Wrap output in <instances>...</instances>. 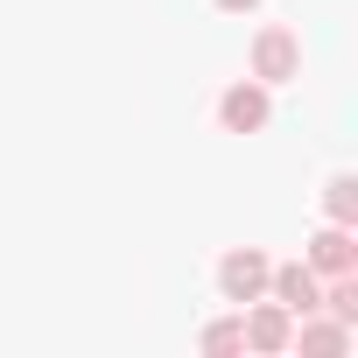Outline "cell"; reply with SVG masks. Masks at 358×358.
Masks as SVG:
<instances>
[{
	"mask_svg": "<svg viewBox=\"0 0 358 358\" xmlns=\"http://www.w3.org/2000/svg\"><path fill=\"white\" fill-rule=\"evenodd\" d=\"M295 71H302V43L288 29H260L253 36V78L260 85H288Z\"/></svg>",
	"mask_w": 358,
	"mask_h": 358,
	"instance_id": "cell-1",
	"label": "cell"
},
{
	"mask_svg": "<svg viewBox=\"0 0 358 358\" xmlns=\"http://www.w3.org/2000/svg\"><path fill=\"white\" fill-rule=\"evenodd\" d=\"M267 274H274V267H267V253H253V246L218 260V288H225V302H260V295H267Z\"/></svg>",
	"mask_w": 358,
	"mask_h": 358,
	"instance_id": "cell-2",
	"label": "cell"
},
{
	"mask_svg": "<svg viewBox=\"0 0 358 358\" xmlns=\"http://www.w3.org/2000/svg\"><path fill=\"white\" fill-rule=\"evenodd\" d=\"M267 288H274V302H281L288 316H316V309H323V281H316V267H302V260L274 267Z\"/></svg>",
	"mask_w": 358,
	"mask_h": 358,
	"instance_id": "cell-3",
	"label": "cell"
},
{
	"mask_svg": "<svg viewBox=\"0 0 358 358\" xmlns=\"http://www.w3.org/2000/svg\"><path fill=\"white\" fill-rule=\"evenodd\" d=\"M218 120H225L232 134H260V127H267V92H260V85H232V92L218 99Z\"/></svg>",
	"mask_w": 358,
	"mask_h": 358,
	"instance_id": "cell-4",
	"label": "cell"
},
{
	"mask_svg": "<svg viewBox=\"0 0 358 358\" xmlns=\"http://www.w3.org/2000/svg\"><path fill=\"white\" fill-rule=\"evenodd\" d=\"M309 267H316V274H351V267H358L351 225H330V232H316V239H309Z\"/></svg>",
	"mask_w": 358,
	"mask_h": 358,
	"instance_id": "cell-5",
	"label": "cell"
},
{
	"mask_svg": "<svg viewBox=\"0 0 358 358\" xmlns=\"http://www.w3.org/2000/svg\"><path fill=\"white\" fill-rule=\"evenodd\" d=\"M239 323H246V344H253V351H288V337H295V323H288L281 302H260V309L239 316Z\"/></svg>",
	"mask_w": 358,
	"mask_h": 358,
	"instance_id": "cell-6",
	"label": "cell"
},
{
	"mask_svg": "<svg viewBox=\"0 0 358 358\" xmlns=\"http://www.w3.org/2000/svg\"><path fill=\"white\" fill-rule=\"evenodd\" d=\"M323 309H330L337 323H351V330H358V274H330V288H323Z\"/></svg>",
	"mask_w": 358,
	"mask_h": 358,
	"instance_id": "cell-7",
	"label": "cell"
},
{
	"mask_svg": "<svg viewBox=\"0 0 358 358\" xmlns=\"http://www.w3.org/2000/svg\"><path fill=\"white\" fill-rule=\"evenodd\" d=\"M351 344V323H309L302 316V351H316V358H337Z\"/></svg>",
	"mask_w": 358,
	"mask_h": 358,
	"instance_id": "cell-8",
	"label": "cell"
},
{
	"mask_svg": "<svg viewBox=\"0 0 358 358\" xmlns=\"http://www.w3.org/2000/svg\"><path fill=\"white\" fill-rule=\"evenodd\" d=\"M323 204H330V225H351L358 218V176H330Z\"/></svg>",
	"mask_w": 358,
	"mask_h": 358,
	"instance_id": "cell-9",
	"label": "cell"
},
{
	"mask_svg": "<svg viewBox=\"0 0 358 358\" xmlns=\"http://www.w3.org/2000/svg\"><path fill=\"white\" fill-rule=\"evenodd\" d=\"M204 351H218V358H225V351H246V323H239V316L211 323V330H204Z\"/></svg>",
	"mask_w": 358,
	"mask_h": 358,
	"instance_id": "cell-10",
	"label": "cell"
},
{
	"mask_svg": "<svg viewBox=\"0 0 358 358\" xmlns=\"http://www.w3.org/2000/svg\"><path fill=\"white\" fill-rule=\"evenodd\" d=\"M218 8H225V15H246V8H260V0H218Z\"/></svg>",
	"mask_w": 358,
	"mask_h": 358,
	"instance_id": "cell-11",
	"label": "cell"
}]
</instances>
